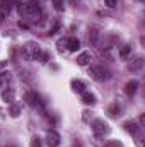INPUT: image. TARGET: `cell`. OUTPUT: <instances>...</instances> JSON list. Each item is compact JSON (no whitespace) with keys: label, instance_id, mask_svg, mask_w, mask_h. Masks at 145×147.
Returning <instances> with one entry per match:
<instances>
[{"label":"cell","instance_id":"6da1fadb","mask_svg":"<svg viewBox=\"0 0 145 147\" xmlns=\"http://www.w3.org/2000/svg\"><path fill=\"white\" fill-rule=\"evenodd\" d=\"M41 46L34 43V41H29V43H26L24 46H22V58L24 60H28V62H33V60H39V55H41Z\"/></svg>","mask_w":145,"mask_h":147},{"label":"cell","instance_id":"7a4b0ae2","mask_svg":"<svg viewBox=\"0 0 145 147\" xmlns=\"http://www.w3.org/2000/svg\"><path fill=\"white\" fill-rule=\"evenodd\" d=\"M21 16H24V17H26L28 21H31V22H38V21L41 19V9L38 7L34 2L24 3V10H22Z\"/></svg>","mask_w":145,"mask_h":147},{"label":"cell","instance_id":"3957f363","mask_svg":"<svg viewBox=\"0 0 145 147\" xmlns=\"http://www.w3.org/2000/svg\"><path fill=\"white\" fill-rule=\"evenodd\" d=\"M92 132L97 137H104V135H109L111 134V128H109V125L104 120H94L92 121Z\"/></svg>","mask_w":145,"mask_h":147},{"label":"cell","instance_id":"277c9868","mask_svg":"<svg viewBox=\"0 0 145 147\" xmlns=\"http://www.w3.org/2000/svg\"><path fill=\"white\" fill-rule=\"evenodd\" d=\"M24 101L31 106V108H43V99L36 91H28L24 94Z\"/></svg>","mask_w":145,"mask_h":147},{"label":"cell","instance_id":"5b68a950","mask_svg":"<svg viewBox=\"0 0 145 147\" xmlns=\"http://www.w3.org/2000/svg\"><path fill=\"white\" fill-rule=\"evenodd\" d=\"M91 77L94 79V80H99V82H103V80H108L109 79V74L108 70L104 69V67H101V65H94V67H91Z\"/></svg>","mask_w":145,"mask_h":147},{"label":"cell","instance_id":"8992f818","mask_svg":"<svg viewBox=\"0 0 145 147\" xmlns=\"http://www.w3.org/2000/svg\"><path fill=\"white\" fill-rule=\"evenodd\" d=\"M60 142H62V139H60L58 132H55V130H48L46 132V144H48V147H58Z\"/></svg>","mask_w":145,"mask_h":147},{"label":"cell","instance_id":"52a82bcc","mask_svg":"<svg viewBox=\"0 0 145 147\" xmlns=\"http://www.w3.org/2000/svg\"><path fill=\"white\" fill-rule=\"evenodd\" d=\"M142 67H144V57H135V58L128 63V69H130L132 72H140Z\"/></svg>","mask_w":145,"mask_h":147},{"label":"cell","instance_id":"ba28073f","mask_svg":"<svg viewBox=\"0 0 145 147\" xmlns=\"http://www.w3.org/2000/svg\"><path fill=\"white\" fill-rule=\"evenodd\" d=\"M80 48V41L77 39V38H65V50H68V51H77Z\"/></svg>","mask_w":145,"mask_h":147},{"label":"cell","instance_id":"9c48e42d","mask_svg":"<svg viewBox=\"0 0 145 147\" xmlns=\"http://www.w3.org/2000/svg\"><path fill=\"white\" fill-rule=\"evenodd\" d=\"M91 60H92V57H91V51H82V53L77 57V65H80V67H85V65H89V63H91Z\"/></svg>","mask_w":145,"mask_h":147},{"label":"cell","instance_id":"30bf717a","mask_svg":"<svg viewBox=\"0 0 145 147\" xmlns=\"http://www.w3.org/2000/svg\"><path fill=\"white\" fill-rule=\"evenodd\" d=\"M15 99V91L14 89H5L2 91V101H5L7 105H12Z\"/></svg>","mask_w":145,"mask_h":147},{"label":"cell","instance_id":"8fae6325","mask_svg":"<svg viewBox=\"0 0 145 147\" xmlns=\"http://www.w3.org/2000/svg\"><path fill=\"white\" fill-rule=\"evenodd\" d=\"M137 89H138V80H128L126 86H125V92L128 96H133L137 92Z\"/></svg>","mask_w":145,"mask_h":147},{"label":"cell","instance_id":"7c38bea8","mask_svg":"<svg viewBox=\"0 0 145 147\" xmlns=\"http://www.w3.org/2000/svg\"><path fill=\"white\" fill-rule=\"evenodd\" d=\"M70 86H72V91L77 92V94H82L84 91H87V89H85V84H84L82 80H77V79H73L72 82H70Z\"/></svg>","mask_w":145,"mask_h":147},{"label":"cell","instance_id":"4fadbf2b","mask_svg":"<svg viewBox=\"0 0 145 147\" xmlns=\"http://www.w3.org/2000/svg\"><path fill=\"white\" fill-rule=\"evenodd\" d=\"M108 115L111 118H118V116L121 115V106H119L118 103H111L108 106Z\"/></svg>","mask_w":145,"mask_h":147},{"label":"cell","instance_id":"5bb4252c","mask_svg":"<svg viewBox=\"0 0 145 147\" xmlns=\"http://www.w3.org/2000/svg\"><path fill=\"white\" fill-rule=\"evenodd\" d=\"M82 103L92 106V105H96V96H94L92 92H89V91H84V92H82Z\"/></svg>","mask_w":145,"mask_h":147},{"label":"cell","instance_id":"9a60e30c","mask_svg":"<svg viewBox=\"0 0 145 147\" xmlns=\"http://www.w3.org/2000/svg\"><path fill=\"white\" fill-rule=\"evenodd\" d=\"M123 128H125L128 134H132V135H133V134H137V132L140 130V127H138L135 121H125V123H123Z\"/></svg>","mask_w":145,"mask_h":147},{"label":"cell","instance_id":"2e32d148","mask_svg":"<svg viewBox=\"0 0 145 147\" xmlns=\"http://www.w3.org/2000/svg\"><path fill=\"white\" fill-rule=\"evenodd\" d=\"M10 80H12L10 72H0V87H9Z\"/></svg>","mask_w":145,"mask_h":147},{"label":"cell","instance_id":"e0dca14e","mask_svg":"<svg viewBox=\"0 0 145 147\" xmlns=\"http://www.w3.org/2000/svg\"><path fill=\"white\" fill-rule=\"evenodd\" d=\"M12 5H14V0H0V9L7 14L12 10Z\"/></svg>","mask_w":145,"mask_h":147},{"label":"cell","instance_id":"ac0fdd59","mask_svg":"<svg viewBox=\"0 0 145 147\" xmlns=\"http://www.w3.org/2000/svg\"><path fill=\"white\" fill-rule=\"evenodd\" d=\"M21 106H19V105H14V103H12V105H10V106H9V115H10V116H12V118H17V116H19V115H21Z\"/></svg>","mask_w":145,"mask_h":147},{"label":"cell","instance_id":"d6986e66","mask_svg":"<svg viewBox=\"0 0 145 147\" xmlns=\"http://www.w3.org/2000/svg\"><path fill=\"white\" fill-rule=\"evenodd\" d=\"M130 51H132V46H130V45H123L121 50H119V58H121V60H126L128 55H130Z\"/></svg>","mask_w":145,"mask_h":147},{"label":"cell","instance_id":"ffe728a7","mask_svg":"<svg viewBox=\"0 0 145 147\" xmlns=\"http://www.w3.org/2000/svg\"><path fill=\"white\" fill-rule=\"evenodd\" d=\"M51 3H53V7H55L58 12H62L63 7H65V5H63V0H51Z\"/></svg>","mask_w":145,"mask_h":147},{"label":"cell","instance_id":"44dd1931","mask_svg":"<svg viewBox=\"0 0 145 147\" xmlns=\"http://www.w3.org/2000/svg\"><path fill=\"white\" fill-rule=\"evenodd\" d=\"M31 147H43V140L39 137H33L31 139Z\"/></svg>","mask_w":145,"mask_h":147},{"label":"cell","instance_id":"7402d4cb","mask_svg":"<svg viewBox=\"0 0 145 147\" xmlns=\"http://www.w3.org/2000/svg\"><path fill=\"white\" fill-rule=\"evenodd\" d=\"M133 137H135V142H137V146L142 147V128H140L137 134H133Z\"/></svg>","mask_w":145,"mask_h":147},{"label":"cell","instance_id":"603a6c76","mask_svg":"<svg viewBox=\"0 0 145 147\" xmlns=\"http://www.w3.org/2000/svg\"><path fill=\"white\" fill-rule=\"evenodd\" d=\"M50 58H51V55H50V53H46V51H41V55H39V62L46 63V62H48Z\"/></svg>","mask_w":145,"mask_h":147},{"label":"cell","instance_id":"cb8c5ba5","mask_svg":"<svg viewBox=\"0 0 145 147\" xmlns=\"http://www.w3.org/2000/svg\"><path fill=\"white\" fill-rule=\"evenodd\" d=\"M104 147H123V144L119 140H109V142L104 144Z\"/></svg>","mask_w":145,"mask_h":147},{"label":"cell","instance_id":"d4e9b609","mask_svg":"<svg viewBox=\"0 0 145 147\" xmlns=\"http://www.w3.org/2000/svg\"><path fill=\"white\" fill-rule=\"evenodd\" d=\"M82 115H84V116H82V120H84L85 123H89V121H91V118H92V113H91V111H84Z\"/></svg>","mask_w":145,"mask_h":147},{"label":"cell","instance_id":"484cf974","mask_svg":"<svg viewBox=\"0 0 145 147\" xmlns=\"http://www.w3.org/2000/svg\"><path fill=\"white\" fill-rule=\"evenodd\" d=\"M104 3L108 5L109 9H114V7L118 5V2H116V0H104Z\"/></svg>","mask_w":145,"mask_h":147},{"label":"cell","instance_id":"4316f807","mask_svg":"<svg viewBox=\"0 0 145 147\" xmlns=\"http://www.w3.org/2000/svg\"><path fill=\"white\" fill-rule=\"evenodd\" d=\"M58 28H60V22H58V21H56V22H55V26H53V28H51V29H50V34H55V33H56V31H58Z\"/></svg>","mask_w":145,"mask_h":147},{"label":"cell","instance_id":"83f0119b","mask_svg":"<svg viewBox=\"0 0 145 147\" xmlns=\"http://www.w3.org/2000/svg\"><path fill=\"white\" fill-rule=\"evenodd\" d=\"M5 17H7V12H3V10L0 9V22H3V21H5Z\"/></svg>","mask_w":145,"mask_h":147}]
</instances>
